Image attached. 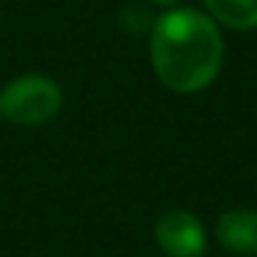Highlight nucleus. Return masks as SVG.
I'll list each match as a JSON object with an SVG mask.
<instances>
[{
	"mask_svg": "<svg viewBox=\"0 0 257 257\" xmlns=\"http://www.w3.org/2000/svg\"><path fill=\"white\" fill-rule=\"evenodd\" d=\"M150 61L169 91L196 94L221 72V28L199 9H172L161 14L152 28Z\"/></svg>",
	"mask_w": 257,
	"mask_h": 257,
	"instance_id": "f257e3e1",
	"label": "nucleus"
},
{
	"mask_svg": "<svg viewBox=\"0 0 257 257\" xmlns=\"http://www.w3.org/2000/svg\"><path fill=\"white\" fill-rule=\"evenodd\" d=\"M61 105V86L39 72L20 75L0 89V116L12 124H23V127H34V124L56 119Z\"/></svg>",
	"mask_w": 257,
	"mask_h": 257,
	"instance_id": "f03ea898",
	"label": "nucleus"
},
{
	"mask_svg": "<svg viewBox=\"0 0 257 257\" xmlns=\"http://www.w3.org/2000/svg\"><path fill=\"white\" fill-rule=\"evenodd\" d=\"M155 243L166 257H202L207 232L191 210H169L155 221Z\"/></svg>",
	"mask_w": 257,
	"mask_h": 257,
	"instance_id": "7ed1b4c3",
	"label": "nucleus"
},
{
	"mask_svg": "<svg viewBox=\"0 0 257 257\" xmlns=\"http://www.w3.org/2000/svg\"><path fill=\"white\" fill-rule=\"evenodd\" d=\"M216 238L227 251L240 257H257V210L232 207L216 221Z\"/></svg>",
	"mask_w": 257,
	"mask_h": 257,
	"instance_id": "20e7f679",
	"label": "nucleus"
},
{
	"mask_svg": "<svg viewBox=\"0 0 257 257\" xmlns=\"http://www.w3.org/2000/svg\"><path fill=\"white\" fill-rule=\"evenodd\" d=\"M205 9L218 28L257 31V0H205Z\"/></svg>",
	"mask_w": 257,
	"mask_h": 257,
	"instance_id": "39448f33",
	"label": "nucleus"
},
{
	"mask_svg": "<svg viewBox=\"0 0 257 257\" xmlns=\"http://www.w3.org/2000/svg\"><path fill=\"white\" fill-rule=\"evenodd\" d=\"M155 3H161V6H174V3H180V0H155Z\"/></svg>",
	"mask_w": 257,
	"mask_h": 257,
	"instance_id": "423d86ee",
	"label": "nucleus"
}]
</instances>
